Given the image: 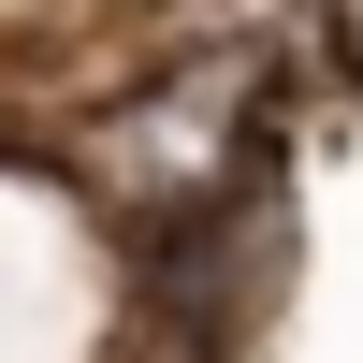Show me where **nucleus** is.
I'll return each mask as SVG.
<instances>
[{
    "instance_id": "nucleus-1",
    "label": "nucleus",
    "mask_w": 363,
    "mask_h": 363,
    "mask_svg": "<svg viewBox=\"0 0 363 363\" xmlns=\"http://www.w3.org/2000/svg\"><path fill=\"white\" fill-rule=\"evenodd\" d=\"M233 102H247V73L218 58V73H189L174 102H145V116H116V131L87 145V160H102V189H131V203H145V189H160V203H189L203 174L233 160Z\"/></svg>"
}]
</instances>
